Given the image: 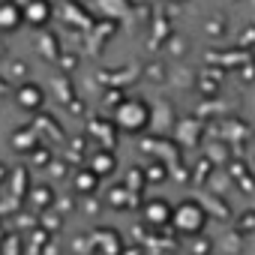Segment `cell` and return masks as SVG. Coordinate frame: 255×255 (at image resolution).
Listing matches in <instances>:
<instances>
[{
  "label": "cell",
  "mask_w": 255,
  "mask_h": 255,
  "mask_svg": "<svg viewBox=\"0 0 255 255\" xmlns=\"http://www.w3.org/2000/svg\"><path fill=\"white\" fill-rule=\"evenodd\" d=\"M168 45H171V48H168L171 54H186V45H189V42H186V39H180V36H171V42H168Z\"/></svg>",
  "instance_id": "21"
},
{
  "label": "cell",
  "mask_w": 255,
  "mask_h": 255,
  "mask_svg": "<svg viewBox=\"0 0 255 255\" xmlns=\"http://www.w3.org/2000/svg\"><path fill=\"white\" fill-rule=\"evenodd\" d=\"M84 168H90V171L102 180V177L114 174V168H117V156H114V150H102V147H99V150L87 159V165H84Z\"/></svg>",
  "instance_id": "7"
},
{
  "label": "cell",
  "mask_w": 255,
  "mask_h": 255,
  "mask_svg": "<svg viewBox=\"0 0 255 255\" xmlns=\"http://www.w3.org/2000/svg\"><path fill=\"white\" fill-rule=\"evenodd\" d=\"M48 3H54V0H48Z\"/></svg>",
  "instance_id": "26"
},
{
  "label": "cell",
  "mask_w": 255,
  "mask_h": 255,
  "mask_svg": "<svg viewBox=\"0 0 255 255\" xmlns=\"http://www.w3.org/2000/svg\"><path fill=\"white\" fill-rule=\"evenodd\" d=\"M204 33H207L210 39H222V36L228 33V27H225V18H222V15H213V18H207V24H204Z\"/></svg>",
  "instance_id": "12"
},
{
  "label": "cell",
  "mask_w": 255,
  "mask_h": 255,
  "mask_svg": "<svg viewBox=\"0 0 255 255\" xmlns=\"http://www.w3.org/2000/svg\"><path fill=\"white\" fill-rule=\"evenodd\" d=\"M93 237H102V240H96V243H102V252H105V255H120V252H123V243H120V234H117V231H96Z\"/></svg>",
  "instance_id": "11"
},
{
  "label": "cell",
  "mask_w": 255,
  "mask_h": 255,
  "mask_svg": "<svg viewBox=\"0 0 255 255\" xmlns=\"http://www.w3.org/2000/svg\"><path fill=\"white\" fill-rule=\"evenodd\" d=\"M108 102H111V105H114V108H117V105H120V102H123V93H120V90H117V87H111V90H108V93H105V105H108Z\"/></svg>",
  "instance_id": "23"
},
{
  "label": "cell",
  "mask_w": 255,
  "mask_h": 255,
  "mask_svg": "<svg viewBox=\"0 0 255 255\" xmlns=\"http://www.w3.org/2000/svg\"><path fill=\"white\" fill-rule=\"evenodd\" d=\"M105 6H108V9H114L117 15H123L126 9H129V0H105Z\"/></svg>",
  "instance_id": "22"
},
{
  "label": "cell",
  "mask_w": 255,
  "mask_h": 255,
  "mask_svg": "<svg viewBox=\"0 0 255 255\" xmlns=\"http://www.w3.org/2000/svg\"><path fill=\"white\" fill-rule=\"evenodd\" d=\"M237 228H240L243 234H249V231L255 228V213H249V210H246V213H240V222H237Z\"/></svg>",
  "instance_id": "19"
},
{
  "label": "cell",
  "mask_w": 255,
  "mask_h": 255,
  "mask_svg": "<svg viewBox=\"0 0 255 255\" xmlns=\"http://www.w3.org/2000/svg\"><path fill=\"white\" fill-rule=\"evenodd\" d=\"M9 75H15V78H24V75H27V66L18 60V63H12V72H9Z\"/></svg>",
  "instance_id": "24"
},
{
  "label": "cell",
  "mask_w": 255,
  "mask_h": 255,
  "mask_svg": "<svg viewBox=\"0 0 255 255\" xmlns=\"http://www.w3.org/2000/svg\"><path fill=\"white\" fill-rule=\"evenodd\" d=\"M54 18V3L48 0H24L21 3V21L36 27V30H45Z\"/></svg>",
  "instance_id": "3"
},
{
  "label": "cell",
  "mask_w": 255,
  "mask_h": 255,
  "mask_svg": "<svg viewBox=\"0 0 255 255\" xmlns=\"http://www.w3.org/2000/svg\"><path fill=\"white\" fill-rule=\"evenodd\" d=\"M144 183H147V180H144V168H132L129 174H126V189H129L132 195H135V192H141V189H144Z\"/></svg>",
  "instance_id": "14"
},
{
  "label": "cell",
  "mask_w": 255,
  "mask_h": 255,
  "mask_svg": "<svg viewBox=\"0 0 255 255\" xmlns=\"http://www.w3.org/2000/svg\"><path fill=\"white\" fill-rule=\"evenodd\" d=\"M168 219H171V204L165 198H150L144 204V222L150 228H162V225H168Z\"/></svg>",
  "instance_id": "5"
},
{
  "label": "cell",
  "mask_w": 255,
  "mask_h": 255,
  "mask_svg": "<svg viewBox=\"0 0 255 255\" xmlns=\"http://www.w3.org/2000/svg\"><path fill=\"white\" fill-rule=\"evenodd\" d=\"M39 48H42V54H45L48 60H57V57H60V51H57V36H51V33H42Z\"/></svg>",
  "instance_id": "15"
},
{
  "label": "cell",
  "mask_w": 255,
  "mask_h": 255,
  "mask_svg": "<svg viewBox=\"0 0 255 255\" xmlns=\"http://www.w3.org/2000/svg\"><path fill=\"white\" fill-rule=\"evenodd\" d=\"M72 186H75L78 195H96V189H99V177H96L90 168H78L75 177H72Z\"/></svg>",
  "instance_id": "8"
},
{
  "label": "cell",
  "mask_w": 255,
  "mask_h": 255,
  "mask_svg": "<svg viewBox=\"0 0 255 255\" xmlns=\"http://www.w3.org/2000/svg\"><path fill=\"white\" fill-rule=\"evenodd\" d=\"M165 177H168L165 162H153V165H150V171H144V180H147V183H153V180H165Z\"/></svg>",
  "instance_id": "17"
},
{
  "label": "cell",
  "mask_w": 255,
  "mask_h": 255,
  "mask_svg": "<svg viewBox=\"0 0 255 255\" xmlns=\"http://www.w3.org/2000/svg\"><path fill=\"white\" fill-rule=\"evenodd\" d=\"M21 24H24L21 21V3H15V0H0V33H12Z\"/></svg>",
  "instance_id": "6"
},
{
  "label": "cell",
  "mask_w": 255,
  "mask_h": 255,
  "mask_svg": "<svg viewBox=\"0 0 255 255\" xmlns=\"http://www.w3.org/2000/svg\"><path fill=\"white\" fill-rule=\"evenodd\" d=\"M135 195L126 189V186H117V189H111V195H108V201H111V207H129V201H132Z\"/></svg>",
  "instance_id": "13"
},
{
  "label": "cell",
  "mask_w": 255,
  "mask_h": 255,
  "mask_svg": "<svg viewBox=\"0 0 255 255\" xmlns=\"http://www.w3.org/2000/svg\"><path fill=\"white\" fill-rule=\"evenodd\" d=\"M192 252L195 255H210V240L207 243H192Z\"/></svg>",
  "instance_id": "25"
},
{
  "label": "cell",
  "mask_w": 255,
  "mask_h": 255,
  "mask_svg": "<svg viewBox=\"0 0 255 255\" xmlns=\"http://www.w3.org/2000/svg\"><path fill=\"white\" fill-rule=\"evenodd\" d=\"M207 207L201 204V201H195V198H186V201H180V204H171V219H168V225L177 231V234H183V237H198L201 231H204V225H207Z\"/></svg>",
  "instance_id": "2"
},
{
  "label": "cell",
  "mask_w": 255,
  "mask_h": 255,
  "mask_svg": "<svg viewBox=\"0 0 255 255\" xmlns=\"http://www.w3.org/2000/svg\"><path fill=\"white\" fill-rule=\"evenodd\" d=\"M198 87H201V93H207V96H216V93H219V78L207 81V78L201 75V78H198Z\"/></svg>",
  "instance_id": "18"
},
{
  "label": "cell",
  "mask_w": 255,
  "mask_h": 255,
  "mask_svg": "<svg viewBox=\"0 0 255 255\" xmlns=\"http://www.w3.org/2000/svg\"><path fill=\"white\" fill-rule=\"evenodd\" d=\"M27 198H30V207H33V210H39V213H45V210L57 201V195H54V189H51V186H33Z\"/></svg>",
  "instance_id": "9"
},
{
  "label": "cell",
  "mask_w": 255,
  "mask_h": 255,
  "mask_svg": "<svg viewBox=\"0 0 255 255\" xmlns=\"http://www.w3.org/2000/svg\"><path fill=\"white\" fill-rule=\"evenodd\" d=\"M45 87H39L36 81H21L15 87V105L24 108V111H42L45 105Z\"/></svg>",
  "instance_id": "4"
},
{
  "label": "cell",
  "mask_w": 255,
  "mask_h": 255,
  "mask_svg": "<svg viewBox=\"0 0 255 255\" xmlns=\"http://www.w3.org/2000/svg\"><path fill=\"white\" fill-rule=\"evenodd\" d=\"M36 144H39L36 126H21V129H15V132H12V147H18V150L30 153V150L36 147Z\"/></svg>",
  "instance_id": "10"
},
{
  "label": "cell",
  "mask_w": 255,
  "mask_h": 255,
  "mask_svg": "<svg viewBox=\"0 0 255 255\" xmlns=\"http://www.w3.org/2000/svg\"><path fill=\"white\" fill-rule=\"evenodd\" d=\"M150 120H153V108H150V102L147 99H141V96H123V102L114 108V126L120 132H144L147 126H150Z\"/></svg>",
  "instance_id": "1"
},
{
  "label": "cell",
  "mask_w": 255,
  "mask_h": 255,
  "mask_svg": "<svg viewBox=\"0 0 255 255\" xmlns=\"http://www.w3.org/2000/svg\"><path fill=\"white\" fill-rule=\"evenodd\" d=\"M30 162H33L36 168H48V165H51V150H48V147H39V144H36V147L30 150Z\"/></svg>",
  "instance_id": "16"
},
{
  "label": "cell",
  "mask_w": 255,
  "mask_h": 255,
  "mask_svg": "<svg viewBox=\"0 0 255 255\" xmlns=\"http://www.w3.org/2000/svg\"><path fill=\"white\" fill-rule=\"evenodd\" d=\"M147 78L150 81H165V66L162 63H150L147 66Z\"/></svg>",
  "instance_id": "20"
}]
</instances>
